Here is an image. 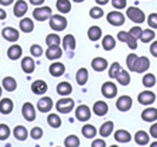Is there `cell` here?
<instances>
[{"label":"cell","mask_w":157,"mask_h":147,"mask_svg":"<svg viewBox=\"0 0 157 147\" xmlns=\"http://www.w3.org/2000/svg\"><path fill=\"white\" fill-rule=\"evenodd\" d=\"M50 20V27L52 31H63L68 26V21L67 18L63 15H60V14H54V15H51V18H48Z\"/></svg>","instance_id":"obj_1"},{"label":"cell","mask_w":157,"mask_h":147,"mask_svg":"<svg viewBox=\"0 0 157 147\" xmlns=\"http://www.w3.org/2000/svg\"><path fill=\"white\" fill-rule=\"evenodd\" d=\"M126 15L135 24H142L145 22L146 16L144 12L138 7H129L126 9Z\"/></svg>","instance_id":"obj_2"},{"label":"cell","mask_w":157,"mask_h":147,"mask_svg":"<svg viewBox=\"0 0 157 147\" xmlns=\"http://www.w3.org/2000/svg\"><path fill=\"white\" fill-rule=\"evenodd\" d=\"M56 110L60 114H69L74 108V101L70 97H63L56 102Z\"/></svg>","instance_id":"obj_3"},{"label":"cell","mask_w":157,"mask_h":147,"mask_svg":"<svg viewBox=\"0 0 157 147\" xmlns=\"http://www.w3.org/2000/svg\"><path fill=\"white\" fill-rule=\"evenodd\" d=\"M125 15L118 10H114V11H110L107 14V21L109 24H111L112 26L120 27L123 26L125 24Z\"/></svg>","instance_id":"obj_4"},{"label":"cell","mask_w":157,"mask_h":147,"mask_svg":"<svg viewBox=\"0 0 157 147\" xmlns=\"http://www.w3.org/2000/svg\"><path fill=\"white\" fill-rule=\"evenodd\" d=\"M52 14V9L50 7H48V6H45V7H37L33 11V18L36 21H38V22H44V21L48 20Z\"/></svg>","instance_id":"obj_5"},{"label":"cell","mask_w":157,"mask_h":147,"mask_svg":"<svg viewBox=\"0 0 157 147\" xmlns=\"http://www.w3.org/2000/svg\"><path fill=\"white\" fill-rule=\"evenodd\" d=\"M116 38H117L118 41L127 43V46H128L129 49H131V50H136V49L138 48L137 39H135L128 31H118L117 35H116Z\"/></svg>","instance_id":"obj_6"},{"label":"cell","mask_w":157,"mask_h":147,"mask_svg":"<svg viewBox=\"0 0 157 147\" xmlns=\"http://www.w3.org/2000/svg\"><path fill=\"white\" fill-rule=\"evenodd\" d=\"M101 93L105 99H114L117 95V87L114 82L107 81L101 86Z\"/></svg>","instance_id":"obj_7"},{"label":"cell","mask_w":157,"mask_h":147,"mask_svg":"<svg viewBox=\"0 0 157 147\" xmlns=\"http://www.w3.org/2000/svg\"><path fill=\"white\" fill-rule=\"evenodd\" d=\"M75 117L78 121L85 122V121L90 120L92 117V112H90V107L87 105H78L75 108Z\"/></svg>","instance_id":"obj_8"},{"label":"cell","mask_w":157,"mask_h":147,"mask_svg":"<svg viewBox=\"0 0 157 147\" xmlns=\"http://www.w3.org/2000/svg\"><path fill=\"white\" fill-rule=\"evenodd\" d=\"M155 100H156L155 93L152 92V91H148V90L142 91V92H140L139 95H138V102L143 106L152 105V104L155 102Z\"/></svg>","instance_id":"obj_9"},{"label":"cell","mask_w":157,"mask_h":147,"mask_svg":"<svg viewBox=\"0 0 157 147\" xmlns=\"http://www.w3.org/2000/svg\"><path fill=\"white\" fill-rule=\"evenodd\" d=\"M115 105L120 112H128L132 107V99L129 95H122L117 99Z\"/></svg>","instance_id":"obj_10"},{"label":"cell","mask_w":157,"mask_h":147,"mask_svg":"<svg viewBox=\"0 0 157 147\" xmlns=\"http://www.w3.org/2000/svg\"><path fill=\"white\" fill-rule=\"evenodd\" d=\"M1 35L9 42H16L20 39V31L14 27H5L1 31Z\"/></svg>","instance_id":"obj_11"},{"label":"cell","mask_w":157,"mask_h":147,"mask_svg":"<svg viewBox=\"0 0 157 147\" xmlns=\"http://www.w3.org/2000/svg\"><path fill=\"white\" fill-rule=\"evenodd\" d=\"M150 66H151V62H150V59H148V57L140 56V57H138L137 62H136L135 70H133V72L143 74V72H145L146 70L150 68Z\"/></svg>","instance_id":"obj_12"},{"label":"cell","mask_w":157,"mask_h":147,"mask_svg":"<svg viewBox=\"0 0 157 147\" xmlns=\"http://www.w3.org/2000/svg\"><path fill=\"white\" fill-rule=\"evenodd\" d=\"M22 115L27 121H29V122L33 121L36 119L35 106H33L31 103H29V102H26L22 107Z\"/></svg>","instance_id":"obj_13"},{"label":"cell","mask_w":157,"mask_h":147,"mask_svg":"<svg viewBox=\"0 0 157 147\" xmlns=\"http://www.w3.org/2000/svg\"><path fill=\"white\" fill-rule=\"evenodd\" d=\"M45 56L50 61H55L63 56V49L59 46H52L48 47L45 51Z\"/></svg>","instance_id":"obj_14"},{"label":"cell","mask_w":157,"mask_h":147,"mask_svg":"<svg viewBox=\"0 0 157 147\" xmlns=\"http://www.w3.org/2000/svg\"><path fill=\"white\" fill-rule=\"evenodd\" d=\"M28 11V5L25 0H17L13 7V13L16 18H23Z\"/></svg>","instance_id":"obj_15"},{"label":"cell","mask_w":157,"mask_h":147,"mask_svg":"<svg viewBox=\"0 0 157 147\" xmlns=\"http://www.w3.org/2000/svg\"><path fill=\"white\" fill-rule=\"evenodd\" d=\"M37 108L41 112H48L53 108V100L50 96H43L38 101Z\"/></svg>","instance_id":"obj_16"},{"label":"cell","mask_w":157,"mask_h":147,"mask_svg":"<svg viewBox=\"0 0 157 147\" xmlns=\"http://www.w3.org/2000/svg\"><path fill=\"white\" fill-rule=\"evenodd\" d=\"M61 44L65 51H73L75 50L76 47V40L75 37L71 34H67L63 36V40H61Z\"/></svg>","instance_id":"obj_17"},{"label":"cell","mask_w":157,"mask_h":147,"mask_svg":"<svg viewBox=\"0 0 157 147\" xmlns=\"http://www.w3.org/2000/svg\"><path fill=\"white\" fill-rule=\"evenodd\" d=\"M48 71H50V74L53 77H60V76H63L65 74L66 67L60 62H54L48 67Z\"/></svg>","instance_id":"obj_18"},{"label":"cell","mask_w":157,"mask_h":147,"mask_svg":"<svg viewBox=\"0 0 157 147\" xmlns=\"http://www.w3.org/2000/svg\"><path fill=\"white\" fill-rule=\"evenodd\" d=\"M141 118L145 122H154L157 120V108L148 107L141 112Z\"/></svg>","instance_id":"obj_19"},{"label":"cell","mask_w":157,"mask_h":147,"mask_svg":"<svg viewBox=\"0 0 157 147\" xmlns=\"http://www.w3.org/2000/svg\"><path fill=\"white\" fill-rule=\"evenodd\" d=\"M108 66H109L108 61L103 57H95L92 61V68L97 72L105 71L108 68Z\"/></svg>","instance_id":"obj_20"},{"label":"cell","mask_w":157,"mask_h":147,"mask_svg":"<svg viewBox=\"0 0 157 147\" xmlns=\"http://www.w3.org/2000/svg\"><path fill=\"white\" fill-rule=\"evenodd\" d=\"M93 112L96 116H99V117H102V116H105L109 112V106L105 102L103 101H97L96 103L94 104L93 106Z\"/></svg>","instance_id":"obj_21"},{"label":"cell","mask_w":157,"mask_h":147,"mask_svg":"<svg viewBox=\"0 0 157 147\" xmlns=\"http://www.w3.org/2000/svg\"><path fill=\"white\" fill-rule=\"evenodd\" d=\"M21 66H22L23 71L26 72V74H33L36 69L35 61L30 56H25L21 62Z\"/></svg>","instance_id":"obj_22"},{"label":"cell","mask_w":157,"mask_h":147,"mask_svg":"<svg viewBox=\"0 0 157 147\" xmlns=\"http://www.w3.org/2000/svg\"><path fill=\"white\" fill-rule=\"evenodd\" d=\"M31 91L37 95H42L48 91V84L44 80H36L31 84Z\"/></svg>","instance_id":"obj_23"},{"label":"cell","mask_w":157,"mask_h":147,"mask_svg":"<svg viewBox=\"0 0 157 147\" xmlns=\"http://www.w3.org/2000/svg\"><path fill=\"white\" fill-rule=\"evenodd\" d=\"M87 37L90 41H98L102 37V29L97 25H93L87 29Z\"/></svg>","instance_id":"obj_24"},{"label":"cell","mask_w":157,"mask_h":147,"mask_svg":"<svg viewBox=\"0 0 157 147\" xmlns=\"http://www.w3.org/2000/svg\"><path fill=\"white\" fill-rule=\"evenodd\" d=\"M72 90H73V88H72V86L68 81L59 82L56 87L57 93L59 95H61V96H68V95H70L72 93Z\"/></svg>","instance_id":"obj_25"},{"label":"cell","mask_w":157,"mask_h":147,"mask_svg":"<svg viewBox=\"0 0 157 147\" xmlns=\"http://www.w3.org/2000/svg\"><path fill=\"white\" fill-rule=\"evenodd\" d=\"M7 54H8V57H9L10 59H12V61H16V59H18L21 56H22L23 49H22V47L18 46V44H12V46L8 49Z\"/></svg>","instance_id":"obj_26"},{"label":"cell","mask_w":157,"mask_h":147,"mask_svg":"<svg viewBox=\"0 0 157 147\" xmlns=\"http://www.w3.org/2000/svg\"><path fill=\"white\" fill-rule=\"evenodd\" d=\"M88 70L86 69L85 67H81L80 69H78L76 71V75H75V80L78 82V86H84L86 84V82L88 81Z\"/></svg>","instance_id":"obj_27"},{"label":"cell","mask_w":157,"mask_h":147,"mask_svg":"<svg viewBox=\"0 0 157 147\" xmlns=\"http://www.w3.org/2000/svg\"><path fill=\"white\" fill-rule=\"evenodd\" d=\"M20 29L25 34H29L35 29L33 21L30 18H23L20 22Z\"/></svg>","instance_id":"obj_28"},{"label":"cell","mask_w":157,"mask_h":147,"mask_svg":"<svg viewBox=\"0 0 157 147\" xmlns=\"http://www.w3.org/2000/svg\"><path fill=\"white\" fill-rule=\"evenodd\" d=\"M114 140L118 143H128L131 141V135L126 130L120 129L114 133Z\"/></svg>","instance_id":"obj_29"},{"label":"cell","mask_w":157,"mask_h":147,"mask_svg":"<svg viewBox=\"0 0 157 147\" xmlns=\"http://www.w3.org/2000/svg\"><path fill=\"white\" fill-rule=\"evenodd\" d=\"M14 104L11 99H2L0 101V112L3 115H9L12 112Z\"/></svg>","instance_id":"obj_30"},{"label":"cell","mask_w":157,"mask_h":147,"mask_svg":"<svg viewBox=\"0 0 157 147\" xmlns=\"http://www.w3.org/2000/svg\"><path fill=\"white\" fill-rule=\"evenodd\" d=\"M101 46L105 49V51H111L113 50L116 47V41L115 38L112 35H105V37L102 38V41H101Z\"/></svg>","instance_id":"obj_31"},{"label":"cell","mask_w":157,"mask_h":147,"mask_svg":"<svg viewBox=\"0 0 157 147\" xmlns=\"http://www.w3.org/2000/svg\"><path fill=\"white\" fill-rule=\"evenodd\" d=\"M2 87L6 91H8V92H13V91H15L16 88H17V82H16V80L14 79L13 77L8 76V77L3 78Z\"/></svg>","instance_id":"obj_32"},{"label":"cell","mask_w":157,"mask_h":147,"mask_svg":"<svg viewBox=\"0 0 157 147\" xmlns=\"http://www.w3.org/2000/svg\"><path fill=\"white\" fill-rule=\"evenodd\" d=\"M115 79L120 84L126 87V86H128V84H130L131 78H130V75H129V72L127 71V70H125V69H123V68H122V69H121V71L117 74V76L115 77Z\"/></svg>","instance_id":"obj_33"},{"label":"cell","mask_w":157,"mask_h":147,"mask_svg":"<svg viewBox=\"0 0 157 147\" xmlns=\"http://www.w3.org/2000/svg\"><path fill=\"white\" fill-rule=\"evenodd\" d=\"M114 130V123L113 121H105L101 125L100 129H99V134L102 137H108L110 136V134L113 132Z\"/></svg>","instance_id":"obj_34"},{"label":"cell","mask_w":157,"mask_h":147,"mask_svg":"<svg viewBox=\"0 0 157 147\" xmlns=\"http://www.w3.org/2000/svg\"><path fill=\"white\" fill-rule=\"evenodd\" d=\"M56 9L61 14H67L71 11V2L70 0H57L56 1Z\"/></svg>","instance_id":"obj_35"},{"label":"cell","mask_w":157,"mask_h":147,"mask_svg":"<svg viewBox=\"0 0 157 147\" xmlns=\"http://www.w3.org/2000/svg\"><path fill=\"white\" fill-rule=\"evenodd\" d=\"M13 135L16 140L18 141H25L28 137V131L23 125H16L13 130Z\"/></svg>","instance_id":"obj_36"},{"label":"cell","mask_w":157,"mask_h":147,"mask_svg":"<svg viewBox=\"0 0 157 147\" xmlns=\"http://www.w3.org/2000/svg\"><path fill=\"white\" fill-rule=\"evenodd\" d=\"M155 36H156L155 31H153L152 28H147V29H143V31H142V34L139 39L141 40V42H143V43H150V42H152L153 40L155 39Z\"/></svg>","instance_id":"obj_37"},{"label":"cell","mask_w":157,"mask_h":147,"mask_svg":"<svg viewBox=\"0 0 157 147\" xmlns=\"http://www.w3.org/2000/svg\"><path fill=\"white\" fill-rule=\"evenodd\" d=\"M135 142L137 143L138 145H146L148 142H150V135L146 133L145 131H137L135 134Z\"/></svg>","instance_id":"obj_38"},{"label":"cell","mask_w":157,"mask_h":147,"mask_svg":"<svg viewBox=\"0 0 157 147\" xmlns=\"http://www.w3.org/2000/svg\"><path fill=\"white\" fill-rule=\"evenodd\" d=\"M45 43L48 44V47H52V46H60L61 44V38L59 37L58 34H48L45 38Z\"/></svg>","instance_id":"obj_39"},{"label":"cell","mask_w":157,"mask_h":147,"mask_svg":"<svg viewBox=\"0 0 157 147\" xmlns=\"http://www.w3.org/2000/svg\"><path fill=\"white\" fill-rule=\"evenodd\" d=\"M82 134L86 138H94L97 134V129L93 125H84L82 128Z\"/></svg>","instance_id":"obj_40"},{"label":"cell","mask_w":157,"mask_h":147,"mask_svg":"<svg viewBox=\"0 0 157 147\" xmlns=\"http://www.w3.org/2000/svg\"><path fill=\"white\" fill-rule=\"evenodd\" d=\"M142 84L145 88H153L156 84V77L153 74H145L142 78Z\"/></svg>","instance_id":"obj_41"},{"label":"cell","mask_w":157,"mask_h":147,"mask_svg":"<svg viewBox=\"0 0 157 147\" xmlns=\"http://www.w3.org/2000/svg\"><path fill=\"white\" fill-rule=\"evenodd\" d=\"M48 123L50 127L54 128V129H57L61 125V119L58 115L56 114H50L48 116Z\"/></svg>","instance_id":"obj_42"},{"label":"cell","mask_w":157,"mask_h":147,"mask_svg":"<svg viewBox=\"0 0 157 147\" xmlns=\"http://www.w3.org/2000/svg\"><path fill=\"white\" fill-rule=\"evenodd\" d=\"M66 147H78L80 146V138L78 137L76 135H71L67 136L65 138V142H63Z\"/></svg>","instance_id":"obj_43"},{"label":"cell","mask_w":157,"mask_h":147,"mask_svg":"<svg viewBox=\"0 0 157 147\" xmlns=\"http://www.w3.org/2000/svg\"><path fill=\"white\" fill-rule=\"evenodd\" d=\"M103 15H105V11H103L102 8L98 7V6H97V7L90 8V16L93 18V20H99V18H101Z\"/></svg>","instance_id":"obj_44"},{"label":"cell","mask_w":157,"mask_h":147,"mask_svg":"<svg viewBox=\"0 0 157 147\" xmlns=\"http://www.w3.org/2000/svg\"><path fill=\"white\" fill-rule=\"evenodd\" d=\"M138 57L139 56H138L136 53H129V54L127 55L126 65L130 71H133V70H135V65H136V62H137Z\"/></svg>","instance_id":"obj_45"},{"label":"cell","mask_w":157,"mask_h":147,"mask_svg":"<svg viewBox=\"0 0 157 147\" xmlns=\"http://www.w3.org/2000/svg\"><path fill=\"white\" fill-rule=\"evenodd\" d=\"M122 67H121L120 63L118 62H114L111 64V66L109 67V77L111 79H115V77L117 76V74L121 71Z\"/></svg>","instance_id":"obj_46"},{"label":"cell","mask_w":157,"mask_h":147,"mask_svg":"<svg viewBox=\"0 0 157 147\" xmlns=\"http://www.w3.org/2000/svg\"><path fill=\"white\" fill-rule=\"evenodd\" d=\"M10 134H11L10 128L7 125H5V123H1L0 125V141L7 140L10 136Z\"/></svg>","instance_id":"obj_47"},{"label":"cell","mask_w":157,"mask_h":147,"mask_svg":"<svg viewBox=\"0 0 157 147\" xmlns=\"http://www.w3.org/2000/svg\"><path fill=\"white\" fill-rule=\"evenodd\" d=\"M112 7L115 10H124L127 7V0H111Z\"/></svg>","instance_id":"obj_48"},{"label":"cell","mask_w":157,"mask_h":147,"mask_svg":"<svg viewBox=\"0 0 157 147\" xmlns=\"http://www.w3.org/2000/svg\"><path fill=\"white\" fill-rule=\"evenodd\" d=\"M30 53L33 57H40L43 54V49L40 44H33L30 47Z\"/></svg>","instance_id":"obj_49"},{"label":"cell","mask_w":157,"mask_h":147,"mask_svg":"<svg viewBox=\"0 0 157 147\" xmlns=\"http://www.w3.org/2000/svg\"><path fill=\"white\" fill-rule=\"evenodd\" d=\"M146 22L152 29H157V13H151L146 18Z\"/></svg>","instance_id":"obj_50"},{"label":"cell","mask_w":157,"mask_h":147,"mask_svg":"<svg viewBox=\"0 0 157 147\" xmlns=\"http://www.w3.org/2000/svg\"><path fill=\"white\" fill-rule=\"evenodd\" d=\"M30 136L33 140H40L43 136V130L40 127H35L31 129L30 131Z\"/></svg>","instance_id":"obj_51"},{"label":"cell","mask_w":157,"mask_h":147,"mask_svg":"<svg viewBox=\"0 0 157 147\" xmlns=\"http://www.w3.org/2000/svg\"><path fill=\"white\" fill-rule=\"evenodd\" d=\"M142 31H143V29L141 28V27L140 26H132L131 27L130 29H129V31L128 33L130 34L131 36H132L133 38H135V39H139L140 38V36H141V34H142Z\"/></svg>","instance_id":"obj_52"},{"label":"cell","mask_w":157,"mask_h":147,"mask_svg":"<svg viewBox=\"0 0 157 147\" xmlns=\"http://www.w3.org/2000/svg\"><path fill=\"white\" fill-rule=\"evenodd\" d=\"M150 52L154 57H157V41H152L150 46Z\"/></svg>","instance_id":"obj_53"},{"label":"cell","mask_w":157,"mask_h":147,"mask_svg":"<svg viewBox=\"0 0 157 147\" xmlns=\"http://www.w3.org/2000/svg\"><path fill=\"white\" fill-rule=\"evenodd\" d=\"M92 147H105V142L101 138H97L92 143Z\"/></svg>","instance_id":"obj_54"},{"label":"cell","mask_w":157,"mask_h":147,"mask_svg":"<svg viewBox=\"0 0 157 147\" xmlns=\"http://www.w3.org/2000/svg\"><path fill=\"white\" fill-rule=\"evenodd\" d=\"M150 134L152 137L154 138H157V122L153 123L150 128Z\"/></svg>","instance_id":"obj_55"},{"label":"cell","mask_w":157,"mask_h":147,"mask_svg":"<svg viewBox=\"0 0 157 147\" xmlns=\"http://www.w3.org/2000/svg\"><path fill=\"white\" fill-rule=\"evenodd\" d=\"M44 1H45V0H29L30 5L36 6V7H40V6H42L44 3Z\"/></svg>","instance_id":"obj_56"},{"label":"cell","mask_w":157,"mask_h":147,"mask_svg":"<svg viewBox=\"0 0 157 147\" xmlns=\"http://www.w3.org/2000/svg\"><path fill=\"white\" fill-rule=\"evenodd\" d=\"M14 2V0H0V5L3 7H8V6L12 5Z\"/></svg>","instance_id":"obj_57"},{"label":"cell","mask_w":157,"mask_h":147,"mask_svg":"<svg viewBox=\"0 0 157 147\" xmlns=\"http://www.w3.org/2000/svg\"><path fill=\"white\" fill-rule=\"evenodd\" d=\"M110 0H95V2L97 3L98 6H105L109 3Z\"/></svg>","instance_id":"obj_58"},{"label":"cell","mask_w":157,"mask_h":147,"mask_svg":"<svg viewBox=\"0 0 157 147\" xmlns=\"http://www.w3.org/2000/svg\"><path fill=\"white\" fill-rule=\"evenodd\" d=\"M6 18H7V12L2 8H0V20H6Z\"/></svg>","instance_id":"obj_59"},{"label":"cell","mask_w":157,"mask_h":147,"mask_svg":"<svg viewBox=\"0 0 157 147\" xmlns=\"http://www.w3.org/2000/svg\"><path fill=\"white\" fill-rule=\"evenodd\" d=\"M73 2H75V3H81V2H83L84 0H72Z\"/></svg>","instance_id":"obj_60"},{"label":"cell","mask_w":157,"mask_h":147,"mask_svg":"<svg viewBox=\"0 0 157 147\" xmlns=\"http://www.w3.org/2000/svg\"><path fill=\"white\" fill-rule=\"evenodd\" d=\"M150 147H157V142H153Z\"/></svg>","instance_id":"obj_61"},{"label":"cell","mask_w":157,"mask_h":147,"mask_svg":"<svg viewBox=\"0 0 157 147\" xmlns=\"http://www.w3.org/2000/svg\"><path fill=\"white\" fill-rule=\"evenodd\" d=\"M1 95H2V88L0 87V97H1Z\"/></svg>","instance_id":"obj_62"},{"label":"cell","mask_w":157,"mask_h":147,"mask_svg":"<svg viewBox=\"0 0 157 147\" xmlns=\"http://www.w3.org/2000/svg\"><path fill=\"white\" fill-rule=\"evenodd\" d=\"M110 147H118V146H117V145H111Z\"/></svg>","instance_id":"obj_63"},{"label":"cell","mask_w":157,"mask_h":147,"mask_svg":"<svg viewBox=\"0 0 157 147\" xmlns=\"http://www.w3.org/2000/svg\"><path fill=\"white\" fill-rule=\"evenodd\" d=\"M57 147H60V146H57Z\"/></svg>","instance_id":"obj_64"}]
</instances>
